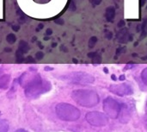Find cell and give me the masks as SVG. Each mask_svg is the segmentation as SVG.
I'll return each mask as SVG.
<instances>
[{"mask_svg": "<svg viewBox=\"0 0 147 132\" xmlns=\"http://www.w3.org/2000/svg\"><path fill=\"white\" fill-rule=\"evenodd\" d=\"M26 61H27L28 63H34V61H35L32 56H29V57L26 59Z\"/></svg>", "mask_w": 147, "mask_h": 132, "instance_id": "23", "label": "cell"}, {"mask_svg": "<svg viewBox=\"0 0 147 132\" xmlns=\"http://www.w3.org/2000/svg\"><path fill=\"white\" fill-rule=\"evenodd\" d=\"M145 2H146V0H139V4H140V6H141V7H143V6L145 5Z\"/></svg>", "mask_w": 147, "mask_h": 132, "instance_id": "31", "label": "cell"}, {"mask_svg": "<svg viewBox=\"0 0 147 132\" xmlns=\"http://www.w3.org/2000/svg\"><path fill=\"white\" fill-rule=\"evenodd\" d=\"M119 118L122 124H127L130 121L131 112L127 104H120V111L119 113Z\"/></svg>", "mask_w": 147, "mask_h": 132, "instance_id": "8", "label": "cell"}, {"mask_svg": "<svg viewBox=\"0 0 147 132\" xmlns=\"http://www.w3.org/2000/svg\"><path fill=\"white\" fill-rule=\"evenodd\" d=\"M10 82V76L9 74H4L0 77V88L7 89Z\"/></svg>", "mask_w": 147, "mask_h": 132, "instance_id": "11", "label": "cell"}, {"mask_svg": "<svg viewBox=\"0 0 147 132\" xmlns=\"http://www.w3.org/2000/svg\"><path fill=\"white\" fill-rule=\"evenodd\" d=\"M92 62L94 64H100L102 62V56L96 53V55L92 58Z\"/></svg>", "mask_w": 147, "mask_h": 132, "instance_id": "16", "label": "cell"}, {"mask_svg": "<svg viewBox=\"0 0 147 132\" xmlns=\"http://www.w3.org/2000/svg\"><path fill=\"white\" fill-rule=\"evenodd\" d=\"M15 132H29V131L26 130H24V129H19V130H15Z\"/></svg>", "mask_w": 147, "mask_h": 132, "instance_id": "32", "label": "cell"}, {"mask_svg": "<svg viewBox=\"0 0 147 132\" xmlns=\"http://www.w3.org/2000/svg\"><path fill=\"white\" fill-rule=\"evenodd\" d=\"M142 59H143V60H146V59H147V56H145V57H143Z\"/></svg>", "mask_w": 147, "mask_h": 132, "instance_id": "43", "label": "cell"}, {"mask_svg": "<svg viewBox=\"0 0 147 132\" xmlns=\"http://www.w3.org/2000/svg\"><path fill=\"white\" fill-rule=\"evenodd\" d=\"M39 48L42 49L43 48H44V47H43V45H42V44H40V43H39Z\"/></svg>", "mask_w": 147, "mask_h": 132, "instance_id": "39", "label": "cell"}, {"mask_svg": "<svg viewBox=\"0 0 147 132\" xmlns=\"http://www.w3.org/2000/svg\"><path fill=\"white\" fill-rule=\"evenodd\" d=\"M21 52H23V54H26V53L29 50V44H28L27 42H25V41H21L19 42V48Z\"/></svg>", "mask_w": 147, "mask_h": 132, "instance_id": "12", "label": "cell"}, {"mask_svg": "<svg viewBox=\"0 0 147 132\" xmlns=\"http://www.w3.org/2000/svg\"><path fill=\"white\" fill-rule=\"evenodd\" d=\"M96 52H91V53H89V54H88V57H90V58H93L94 57V56H95L96 55Z\"/></svg>", "mask_w": 147, "mask_h": 132, "instance_id": "29", "label": "cell"}, {"mask_svg": "<svg viewBox=\"0 0 147 132\" xmlns=\"http://www.w3.org/2000/svg\"><path fill=\"white\" fill-rule=\"evenodd\" d=\"M115 17V8L114 6H108L105 11V18L108 23H113Z\"/></svg>", "mask_w": 147, "mask_h": 132, "instance_id": "10", "label": "cell"}, {"mask_svg": "<svg viewBox=\"0 0 147 132\" xmlns=\"http://www.w3.org/2000/svg\"><path fill=\"white\" fill-rule=\"evenodd\" d=\"M68 82L78 85H88L92 84L95 81V78L92 75H90L84 72H73L66 76L63 77Z\"/></svg>", "mask_w": 147, "mask_h": 132, "instance_id": "4", "label": "cell"}, {"mask_svg": "<svg viewBox=\"0 0 147 132\" xmlns=\"http://www.w3.org/2000/svg\"><path fill=\"white\" fill-rule=\"evenodd\" d=\"M117 26H118L119 28H120H120H123V27L125 26V22H124L123 20L119 21V23H118V25H117Z\"/></svg>", "mask_w": 147, "mask_h": 132, "instance_id": "25", "label": "cell"}, {"mask_svg": "<svg viewBox=\"0 0 147 132\" xmlns=\"http://www.w3.org/2000/svg\"><path fill=\"white\" fill-rule=\"evenodd\" d=\"M55 23H57V24H59V25H62V24H64V23H65V22H64V20L63 19H61V18H60V19H56L55 21Z\"/></svg>", "mask_w": 147, "mask_h": 132, "instance_id": "26", "label": "cell"}, {"mask_svg": "<svg viewBox=\"0 0 147 132\" xmlns=\"http://www.w3.org/2000/svg\"><path fill=\"white\" fill-rule=\"evenodd\" d=\"M57 117L62 121L74 122L80 118L81 112L76 106L67 103H59L55 107Z\"/></svg>", "mask_w": 147, "mask_h": 132, "instance_id": "3", "label": "cell"}, {"mask_svg": "<svg viewBox=\"0 0 147 132\" xmlns=\"http://www.w3.org/2000/svg\"><path fill=\"white\" fill-rule=\"evenodd\" d=\"M25 88V95L28 98H35L51 90L52 85L48 80H44L39 75L34 76L28 81Z\"/></svg>", "mask_w": 147, "mask_h": 132, "instance_id": "2", "label": "cell"}, {"mask_svg": "<svg viewBox=\"0 0 147 132\" xmlns=\"http://www.w3.org/2000/svg\"><path fill=\"white\" fill-rule=\"evenodd\" d=\"M103 71H104V73H106V74L108 73V70L107 67H104V69H103Z\"/></svg>", "mask_w": 147, "mask_h": 132, "instance_id": "37", "label": "cell"}, {"mask_svg": "<svg viewBox=\"0 0 147 132\" xmlns=\"http://www.w3.org/2000/svg\"><path fill=\"white\" fill-rule=\"evenodd\" d=\"M60 49H61V50H63V51H65V52H66V51H67V48H65V46H61V48H60Z\"/></svg>", "mask_w": 147, "mask_h": 132, "instance_id": "34", "label": "cell"}, {"mask_svg": "<svg viewBox=\"0 0 147 132\" xmlns=\"http://www.w3.org/2000/svg\"><path fill=\"white\" fill-rule=\"evenodd\" d=\"M89 1H90V4H92V6L95 7V6H97V5H99L100 4H101L102 0H89Z\"/></svg>", "mask_w": 147, "mask_h": 132, "instance_id": "19", "label": "cell"}, {"mask_svg": "<svg viewBox=\"0 0 147 132\" xmlns=\"http://www.w3.org/2000/svg\"><path fill=\"white\" fill-rule=\"evenodd\" d=\"M116 38L119 42L120 43H127L128 41H132L133 37L129 34V31L126 28L121 29L116 35Z\"/></svg>", "mask_w": 147, "mask_h": 132, "instance_id": "9", "label": "cell"}, {"mask_svg": "<svg viewBox=\"0 0 147 132\" xmlns=\"http://www.w3.org/2000/svg\"><path fill=\"white\" fill-rule=\"evenodd\" d=\"M111 79H112L113 80H116V76H115L114 74H113V75L111 76Z\"/></svg>", "mask_w": 147, "mask_h": 132, "instance_id": "36", "label": "cell"}, {"mask_svg": "<svg viewBox=\"0 0 147 132\" xmlns=\"http://www.w3.org/2000/svg\"><path fill=\"white\" fill-rule=\"evenodd\" d=\"M52 34V30H51V29H48L46 30V36H51V35Z\"/></svg>", "mask_w": 147, "mask_h": 132, "instance_id": "28", "label": "cell"}, {"mask_svg": "<svg viewBox=\"0 0 147 132\" xmlns=\"http://www.w3.org/2000/svg\"><path fill=\"white\" fill-rule=\"evenodd\" d=\"M20 29V26H18V25H15V26H12V30L14 31H18Z\"/></svg>", "mask_w": 147, "mask_h": 132, "instance_id": "30", "label": "cell"}, {"mask_svg": "<svg viewBox=\"0 0 147 132\" xmlns=\"http://www.w3.org/2000/svg\"><path fill=\"white\" fill-rule=\"evenodd\" d=\"M125 79H126V78H125V75H120V81H123V80H125Z\"/></svg>", "mask_w": 147, "mask_h": 132, "instance_id": "33", "label": "cell"}, {"mask_svg": "<svg viewBox=\"0 0 147 132\" xmlns=\"http://www.w3.org/2000/svg\"><path fill=\"white\" fill-rule=\"evenodd\" d=\"M43 28H44V25H43L42 23H40L39 24V30H42Z\"/></svg>", "mask_w": 147, "mask_h": 132, "instance_id": "35", "label": "cell"}, {"mask_svg": "<svg viewBox=\"0 0 147 132\" xmlns=\"http://www.w3.org/2000/svg\"><path fill=\"white\" fill-rule=\"evenodd\" d=\"M141 78H142L143 82L147 86V68L143 70L142 74H141Z\"/></svg>", "mask_w": 147, "mask_h": 132, "instance_id": "18", "label": "cell"}, {"mask_svg": "<svg viewBox=\"0 0 147 132\" xmlns=\"http://www.w3.org/2000/svg\"><path fill=\"white\" fill-rule=\"evenodd\" d=\"M125 52V49L122 48H119L117 50H116V55H120L121 54H123V53Z\"/></svg>", "mask_w": 147, "mask_h": 132, "instance_id": "22", "label": "cell"}, {"mask_svg": "<svg viewBox=\"0 0 147 132\" xmlns=\"http://www.w3.org/2000/svg\"><path fill=\"white\" fill-rule=\"evenodd\" d=\"M43 57H44V53L43 52H37L36 53V55H35V58L37 60H41Z\"/></svg>", "mask_w": 147, "mask_h": 132, "instance_id": "21", "label": "cell"}, {"mask_svg": "<svg viewBox=\"0 0 147 132\" xmlns=\"http://www.w3.org/2000/svg\"><path fill=\"white\" fill-rule=\"evenodd\" d=\"M85 118L90 125L96 127H102L108 124V116L100 111H90L86 114Z\"/></svg>", "mask_w": 147, "mask_h": 132, "instance_id": "6", "label": "cell"}, {"mask_svg": "<svg viewBox=\"0 0 147 132\" xmlns=\"http://www.w3.org/2000/svg\"><path fill=\"white\" fill-rule=\"evenodd\" d=\"M72 99L77 105L83 107L91 108L98 105L100 98L95 91L90 89H77L71 92Z\"/></svg>", "mask_w": 147, "mask_h": 132, "instance_id": "1", "label": "cell"}, {"mask_svg": "<svg viewBox=\"0 0 147 132\" xmlns=\"http://www.w3.org/2000/svg\"><path fill=\"white\" fill-rule=\"evenodd\" d=\"M4 51H5V52H10V51H11V49H10V48H4Z\"/></svg>", "mask_w": 147, "mask_h": 132, "instance_id": "38", "label": "cell"}, {"mask_svg": "<svg viewBox=\"0 0 147 132\" xmlns=\"http://www.w3.org/2000/svg\"><path fill=\"white\" fill-rule=\"evenodd\" d=\"M44 40L45 41H48V40H49V37H48V36H46L45 38H44Z\"/></svg>", "mask_w": 147, "mask_h": 132, "instance_id": "42", "label": "cell"}, {"mask_svg": "<svg viewBox=\"0 0 147 132\" xmlns=\"http://www.w3.org/2000/svg\"><path fill=\"white\" fill-rule=\"evenodd\" d=\"M143 123H144V125H145V127L147 129V114H145L143 117Z\"/></svg>", "mask_w": 147, "mask_h": 132, "instance_id": "24", "label": "cell"}, {"mask_svg": "<svg viewBox=\"0 0 147 132\" xmlns=\"http://www.w3.org/2000/svg\"><path fill=\"white\" fill-rule=\"evenodd\" d=\"M6 41H7L8 43L10 44H14L15 42V41H17V36H15L14 34H9L7 36H6Z\"/></svg>", "mask_w": 147, "mask_h": 132, "instance_id": "14", "label": "cell"}, {"mask_svg": "<svg viewBox=\"0 0 147 132\" xmlns=\"http://www.w3.org/2000/svg\"><path fill=\"white\" fill-rule=\"evenodd\" d=\"M72 61H73V62H74V63H77V61L76 59H73Z\"/></svg>", "mask_w": 147, "mask_h": 132, "instance_id": "41", "label": "cell"}, {"mask_svg": "<svg viewBox=\"0 0 147 132\" xmlns=\"http://www.w3.org/2000/svg\"><path fill=\"white\" fill-rule=\"evenodd\" d=\"M96 42H97V37H96V36L90 37V40H89V43H88L89 48H93L94 47H95L96 44Z\"/></svg>", "mask_w": 147, "mask_h": 132, "instance_id": "15", "label": "cell"}, {"mask_svg": "<svg viewBox=\"0 0 147 132\" xmlns=\"http://www.w3.org/2000/svg\"><path fill=\"white\" fill-rule=\"evenodd\" d=\"M134 67V65L133 64H128L126 66V67L124 68V70H127V69H131V68H133Z\"/></svg>", "mask_w": 147, "mask_h": 132, "instance_id": "27", "label": "cell"}, {"mask_svg": "<svg viewBox=\"0 0 147 132\" xmlns=\"http://www.w3.org/2000/svg\"><path fill=\"white\" fill-rule=\"evenodd\" d=\"M109 91H110L112 93L115 94V95L120 96V97L132 95L133 93L132 86L126 83L111 85V86H109Z\"/></svg>", "mask_w": 147, "mask_h": 132, "instance_id": "7", "label": "cell"}, {"mask_svg": "<svg viewBox=\"0 0 147 132\" xmlns=\"http://www.w3.org/2000/svg\"><path fill=\"white\" fill-rule=\"evenodd\" d=\"M23 52H21L19 49L17 50V54H15V56H17V62H22L23 61Z\"/></svg>", "mask_w": 147, "mask_h": 132, "instance_id": "17", "label": "cell"}, {"mask_svg": "<svg viewBox=\"0 0 147 132\" xmlns=\"http://www.w3.org/2000/svg\"><path fill=\"white\" fill-rule=\"evenodd\" d=\"M9 123L5 119H0V132H8Z\"/></svg>", "mask_w": 147, "mask_h": 132, "instance_id": "13", "label": "cell"}, {"mask_svg": "<svg viewBox=\"0 0 147 132\" xmlns=\"http://www.w3.org/2000/svg\"><path fill=\"white\" fill-rule=\"evenodd\" d=\"M105 37H106V38H107L108 40H111L112 37H113V34H112L111 31L107 30V31L105 32Z\"/></svg>", "mask_w": 147, "mask_h": 132, "instance_id": "20", "label": "cell"}, {"mask_svg": "<svg viewBox=\"0 0 147 132\" xmlns=\"http://www.w3.org/2000/svg\"><path fill=\"white\" fill-rule=\"evenodd\" d=\"M102 107L105 114L110 118L115 119L119 117V113L120 111V104L113 98L108 97L105 99L103 101Z\"/></svg>", "mask_w": 147, "mask_h": 132, "instance_id": "5", "label": "cell"}, {"mask_svg": "<svg viewBox=\"0 0 147 132\" xmlns=\"http://www.w3.org/2000/svg\"><path fill=\"white\" fill-rule=\"evenodd\" d=\"M52 48H55V47L57 46V43H56V42L54 43H54L52 44Z\"/></svg>", "mask_w": 147, "mask_h": 132, "instance_id": "40", "label": "cell"}]
</instances>
